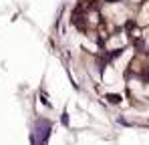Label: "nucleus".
<instances>
[{
    "label": "nucleus",
    "instance_id": "f257e3e1",
    "mask_svg": "<svg viewBox=\"0 0 149 145\" xmlns=\"http://www.w3.org/2000/svg\"><path fill=\"white\" fill-rule=\"evenodd\" d=\"M133 22L137 24L139 28H145V26H149V2H145L143 6H139V10H137L135 20H133Z\"/></svg>",
    "mask_w": 149,
    "mask_h": 145
},
{
    "label": "nucleus",
    "instance_id": "f03ea898",
    "mask_svg": "<svg viewBox=\"0 0 149 145\" xmlns=\"http://www.w3.org/2000/svg\"><path fill=\"white\" fill-rule=\"evenodd\" d=\"M131 2H143V0H131Z\"/></svg>",
    "mask_w": 149,
    "mask_h": 145
}]
</instances>
